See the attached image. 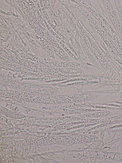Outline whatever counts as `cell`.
<instances>
[{
  "label": "cell",
  "instance_id": "obj_1",
  "mask_svg": "<svg viewBox=\"0 0 122 163\" xmlns=\"http://www.w3.org/2000/svg\"><path fill=\"white\" fill-rule=\"evenodd\" d=\"M0 77L1 83L13 90L33 94L50 95H57L60 93L58 89L53 86L20 81L12 78L1 72Z\"/></svg>",
  "mask_w": 122,
  "mask_h": 163
},
{
  "label": "cell",
  "instance_id": "obj_2",
  "mask_svg": "<svg viewBox=\"0 0 122 163\" xmlns=\"http://www.w3.org/2000/svg\"><path fill=\"white\" fill-rule=\"evenodd\" d=\"M70 13L72 26L79 36L102 67L104 69L108 68L110 66L109 62L104 57L91 38L89 34V31L74 13L72 12H71Z\"/></svg>",
  "mask_w": 122,
  "mask_h": 163
},
{
  "label": "cell",
  "instance_id": "obj_3",
  "mask_svg": "<svg viewBox=\"0 0 122 163\" xmlns=\"http://www.w3.org/2000/svg\"><path fill=\"white\" fill-rule=\"evenodd\" d=\"M16 97L18 101L22 102L48 104L63 103V95L38 94L18 91Z\"/></svg>",
  "mask_w": 122,
  "mask_h": 163
},
{
  "label": "cell",
  "instance_id": "obj_4",
  "mask_svg": "<svg viewBox=\"0 0 122 163\" xmlns=\"http://www.w3.org/2000/svg\"><path fill=\"white\" fill-rule=\"evenodd\" d=\"M75 1V0H74ZM99 24L106 34L113 40L118 36L108 21L96 9L85 0H75Z\"/></svg>",
  "mask_w": 122,
  "mask_h": 163
},
{
  "label": "cell",
  "instance_id": "obj_5",
  "mask_svg": "<svg viewBox=\"0 0 122 163\" xmlns=\"http://www.w3.org/2000/svg\"><path fill=\"white\" fill-rule=\"evenodd\" d=\"M1 56L8 60L23 67L36 70L45 74L51 75L47 66L38 64L13 54L1 48Z\"/></svg>",
  "mask_w": 122,
  "mask_h": 163
},
{
  "label": "cell",
  "instance_id": "obj_6",
  "mask_svg": "<svg viewBox=\"0 0 122 163\" xmlns=\"http://www.w3.org/2000/svg\"><path fill=\"white\" fill-rule=\"evenodd\" d=\"M1 66L22 75L28 77H48L52 76L45 74L39 71L23 67L12 62L1 56Z\"/></svg>",
  "mask_w": 122,
  "mask_h": 163
},
{
  "label": "cell",
  "instance_id": "obj_7",
  "mask_svg": "<svg viewBox=\"0 0 122 163\" xmlns=\"http://www.w3.org/2000/svg\"><path fill=\"white\" fill-rule=\"evenodd\" d=\"M110 21L118 34L122 37V25L110 0H101Z\"/></svg>",
  "mask_w": 122,
  "mask_h": 163
},
{
  "label": "cell",
  "instance_id": "obj_8",
  "mask_svg": "<svg viewBox=\"0 0 122 163\" xmlns=\"http://www.w3.org/2000/svg\"><path fill=\"white\" fill-rule=\"evenodd\" d=\"M53 76L57 77H81L86 73L83 70L75 68H59L48 66Z\"/></svg>",
  "mask_w": 122,
  "mask_h": 163
},
{
  "label": "cell",
  "instance_id": "obj_9",
  "mask_svg": "<svg viewBox=\"0 0 122 163\" xmlns=\"http://www.w3.org/2000/svg\"><path fill=\"white\" fill-rule=\"evenodd\" d=\"M46 65L56 67L68 68L81 69H92L94 66L82 62H66L60 61H55L48 62L46 61Z\"/></svg>",
  "mask_w": 122,
  "mask_h": 163
},
{
  "label": "cell",
  "instance_id": "obj_10",
  "mask_svg": "<svg viewBox=\"0 0 122 163\" xmlns=\"http://www.w3.org/2000/svg\"><path fill=\"white\" fill-rule=\"evenodd\" d=\"M78 41L85 55L91 63L95 66H97L98 64L96 59L79 37Z\"/></svg>",
  "mask_w": 122,
  "mask_h": 163
}]
</instances>
